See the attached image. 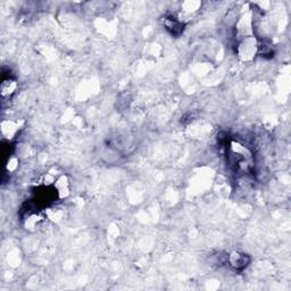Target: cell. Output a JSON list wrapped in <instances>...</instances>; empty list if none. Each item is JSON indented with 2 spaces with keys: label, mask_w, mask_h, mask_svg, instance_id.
Here are the masks:
<instances>
[{
  "label": "cell",
  "mask_w": 291,
  "mask_h": 291,
  "mask_svg": "<svg viewBox=\"0 0 291 291\" xmlns=\"http://www.w3.org/2000/svg\"><path fill=\"white\" fill-rule=\"evenodd\" d=\"M259 42L255 35L240 39L237 46V55L242 61H251L258 54Z\"/></svg>",
  "instance_id": "cell-2"
},
{
  "label": "cell",
  "mask_w": 291,
  "mask_h": 291,
  "mask_svg": "<svg viewBox=\"0 0 291 291\" xmlns=\"http://www.w3.org/2000/svg\"><path fill=\"white\" fill-rule=\"evenodd\" d=\"M227 162L235 173L240 175L249 174L254 167L253 154L239 141H231L227 148Z\"/></svg>",
  "instance_id": "cell-1"
},
{
  "label": "cell",
  "mask_w": 291,
  "mask_h": 291,
  "mask_svg": "<svg viewBox=\"0 0 291 291\" xmlns=\"http://www.w3.org/2000/svg\"><path fill=\"white\" fill-rule=\"evenodd\" d=\"M227 263L233 267L234 270L241 271L248 265L249 257L246 254L239 253V251H232V253L227 256Z\"/></svg>",
  "instance_id": "cell-3"
},
{
  "label": "cell",
  "mask_w": 291,
  "mask_h": 291,
  "mask_svg": "<svg viewBox=\"0 0 291 291\" xmlns=\"http://www.w3.org/2000/svg\"><path fill=\"white\" fill-rule=\"evenodd\" d=\"M2 125L7 127V128H1L2 136H5V138H7V139H11L13 136L16 135L18 130V125L16 123H14V122L11 121H7V122H3Z\"/></svg>",
  "instance_id": "cell-5"
},
{
  "label": "cell",
  "mask_w": 291,
  "mask_h": 291,
  "mask_svg": "<svg viewBox=\"0 0 291 291\" xmlns=\"http://www.w3.org/2000/svg\"><path fill=\"white\" fill-rule=\"evenodd\" d=\"M17 88L16 81L13 80V78H7V80H3L1 83V94L2 97H9L15 92V90Z\"/></svg>",
  "instance_id": "cell-4"
}]
</instances>
